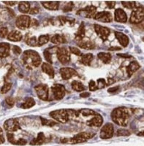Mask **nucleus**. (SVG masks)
Returning a JSON list of instances; mask_svg holds the SVG:
<instances>
[{"label":"nucleus","instance_id":"9","mask_svg":"<svg viewBox=\"0 0 144 146\" xmlns=\"http://www.w3.org/2000/svg\"><path fill=\"white\" fill-rule=\"evenodd\" d=\"M57 57L62 64H67L71 60V56L68 50L65 47L58 48L57 51Z\"/></svg>","mask_w":144,"mask_h":146},{"label":"nucleus","instance_id":"37","mask_svg":"<svg viewBox=\"0 0 144 146\" xmlns=\"http://www.w3.org/2000/svg\"><path fill=\"white\" fill-rule=\"evenodd\" d=\"M122 4L125 8L132 9L136 8V2L135 1H122Z\"/></svg>","mask_w":144,"mask_h":146},{"label":"nucleus","instance_id":"51","mask_svg":"<svg viewBox=\"0 0 144 146\" xmlns=\"http://www.w3.org/2000/svg\"><path fill=\"white\" fill-rule=\"evenodd\" d=\"M119 86H116L114 87H111L108 90V92L109 93L115 92L118 90L119 89Z\"/></svg>","mask_w":144,"mask_h":146},{"label":"nucleus","instance_id":"19","mask_svg":"<svg viewBox=\"0 0 144 146\" xmlns=\"http://www.w3.org/2000/svg\"><path fill=\"white\" fill-rule=\"evenodd\" d=\"M77 45L80 48L86 50H93L95 47V43L89 39L84 40H82V41L78 42Z\"/></svg>","mask_w":144,"mask_h":146},{"label":"nucleus","instance_id":"10","mask_svg":"<svg viewBox=\"0 0 144 146\" xmlns=\"http://www.w3.org/2000/svg\"><path fill=\"white\" fill-rule=\"evenodd\" d=\"M94 29L97 35L103 42L107 41L110 34V29L106 27H103L98 24L94 25Z\"/></svg>","mask_w":144,"mask_h":146},{"label":"nucleus","instance_id":"27","mask_svg":"<svg viewBox=\"0 0 144 146\" xmlns=\"http://www.w3.org/2000/svg\"><path fill=\"white\" fill-rule=\"evenodd\" d=\"M46 140V138L43 132H40L38 134L37 137L31 142L30 144L32 145H42L45 142Z\"/></svg>","mask_w":144,"mask_h":146},{"label":"nucleus","instance_id":"26","mask_svg":"<svg viewBox=\"0 0 144 146\" xmlns=\"http://www.w3.org/2000/svg\"><path fill=\"white\" fill-rule=\"evenodd\" d=\"M94 56L93 54L91 53H87V54H82L80 62L82 64H84L86 66H90L91 62L93 60Z\"/></svg>","mask_w":144,"mask_h":146},{"label":"nucleus","instance_id":"50","mask_svg":"<svg viewBox=\"0 0 144 146\" xmlns=\"http://www.w3.org/2000/svg\"><path fill=\"white\" fill-rule=\"evenodd\" d=\"M105 2L107 5V7L110 9H114L115 7V3H116L115 1H105Z\"/></svg>","mask_w":144,"mask_h":146},{"label":"nucleus","instance_id":"55","mask_svg":"<svg viewBox=\"0 0 144 146\" xmlns=\"http://www.w3.org/2000/svg\"><path fill=\"white\" fill-rule=\"evenodd\" d=\"M122 50V48L119 46H112L108 49L110 51L120 50Z\"/></svg>","mask_w":144,"mask_h":146},{"label":"nucleus","instance_id":"47","mask_svg":"<svg viewBox=\"0 0 144 146\" xmlns=\"http://www.w3.org/2000/svg\"><path fill=\"white\" fill-rule=\"evenodd\" d=\"M5 101H6V104L10 106H13L15 104V100L12 98L7 97V98L5 99Z\"/></svg>","mask_w":144,"mask_h":146},{"label":"nucleus","instance_id":"44","mask_svg":"<svg viewBox=\"0 0 144 146\" xmlns=\"http://www.w3.org/2000/svg\"><path fill=\"white\" fill-rule=\"evenodd\" d=\"M97 83H98L97 87H98V89L103 88L107 85L106 80L104 78H99V79H98Z\"/></svg>","mask_w":144,"mask_h":146},{"label":"nucleus","instance_id":"8","mask_svg":"<svg viewBox=\"0 0 144 146\" xmlns=\"http://www.w3.org/2000/svg\"><path fill=\"white\" fill-rule=\"evenodd\" d=\"M54 98L57 100H60L64 98L65 95L64 86L60 84H55L51 87Z\"/></svg>","mask_w":144,"mask_h":146},{"label":"nucleus","instance_id":"18","mask_svg":"<svg viewBox=\"0 0 144 146\" xmlns=\"http://www.w3.org/2000/svg\"><path fill=\"white\" fill-rule=\"evenodd\" d=\"M115 36L120 43L121 46L126 47L128 46L129 43V38L126 35L120 32L115 31Z\"/></svg>","mask_w":144,"mask_h":146},{"label":"nucleus","instance_id":"20","mask_svg":"<svg viewBox=\"0 0 144 146\" xmlns=\"http://www.w3.org/2000/svg\"><path fill=\"white\" fill-rule=\"evenodd\" d=\"M85 31L86 30L84 23L82 21L77 31L75 34V40L78 42L82 41L85 36Z\"/></svg>","mask_w":144,"mask_h":146},{"label":"nucleus","instance_id":"56","mask_svg":"<svg viewBox=\"0 0 144 146\" xmlns=\"http://www.w3.org/2000/svg\"><path fill=\"white\" fill-rule=\"evenodd\" d=\"M91 96V94L89 92H84L80 94V96L82 98H87Z\"/></svg>","mask_w":144,"mask_h":146},{"label":"nucleus","instance_id":"4","mask_svg":"<svg viewBox=\"0 0 144 146\" xmlns=\"http://www.w3.org/2000/svg\"><path fill=\"white\" fill-rule=\"evenodd\" d=\"M95 134L90 132H81L75 135V136L70 139H63L62 142L65 143L69 142L72 144L82 143L93 138L95 136Z\"/></svg>","mask_w":144,"mask_h":146},{"label":"nucleus","instance_id":"23","mask_svg":"<svg viewBox=\"0 0 144 146\" xmlns=\"http://www.w3.org/2000/svg\"><path fill=\"white\" fill-rule=\"evenodd\" d=\"M10 53V46L7 43H0V58L8 57Z\"/></svg>","mask_w":144,"mask_h":146},{"label":"nucleus","instance_id":"45","mask_svg":"<svg viewBox=\"0 0 144 146\" xmlns=\"http://www.w3.org/2000/svg\"><path fill=\"white\" fill-rule=\"evenodd\" d=\"M89 87L90 91H94L98 90L97 86L96 85L95 82L94 80H91L89 83Z\"/></svg>","mask_w":144,"mask_h":146},{"label":"nucleus","instance_id":"36","mask_svg":"<svg viewBox=\"0 0 144 146\" xmlns=\"http://www.w3.org/2000/svg\"><path fill=\"white\" fill-rule=\"evenodd\" d=\"M43 56L44 58L50 64H53V60H52V53L50 52L49 49H46L43 52Z\"/></svg>","mask_w":144,"mask_h":146},{"label":"nucleus","instance_id":"14","mask_svg":"<svg viewBox=\"0 0 144 146\" xmlns=\"http://www.w3.org/2000/svg\"><path fill=\"white\" fill-rule=\"evenodd\" d=\"M60 74L62 78L64 80H68L74 76L79 75L78 73L75 69L70 67H64L60 69Z\"/></svg>","mask_w":144,"mask_h":146},{"label":"nucleus","instance_id":"41","mask_svg":"<svg viewBox=\"0 0 144 146\" xmlns=\"http://www.w3.org/2000/svg\"><path fill=\"white\" fill-rule=\"evenodd\" d=\"M12 84L10 82H5V84L4 85L1 89V93L5 94L8 92L12 87Z\"/></svg>","mask_w":144,"mask_h":146},{"label":"nucleus","instance_id":"24","mask_svg":"<svg viewBox=\"0 0 144 146\" xmlns=\"http://www.w3.org/2000/svg\"><path fill=\"white\" fill-rule=\"evenodd\" d=\"M41 68L42 71L49 75L51 78H54V70L51 65L44 62L42 65Z\"/></svg>","mask_w":144,"mask_h":146},{"label":"nucleus","instance_id":"29","mask_svg":"<svg viewBox=\"0 0 144 146\" xmlns=\"http://www.w3.org/2000/svg\"><path fill=\"white\" fill-rule=\"evenodd\" d=\"M99 59H100L104 64H108L110 62L112 56L110 53L100 52L97 55Z\"/></svg>","mask_w":144,"mask_h":146},{"label":"nucleus","instance_id":"46","mask_svg":"<svg viewBox=\"0 0 144 146\" xmlns=\"http://www.w3.org/2000/svg\"><path fill=\"white\" fill-rule=\"evenodd\" d=\"M8 33V29L6 27H2L0 28V37L4 38L5 37Z\"/></svg>","mask_w":144,"mask_h":146},{"label":"nucleus","instance_id":"22","mask_svg":"<svg viewBox=\"0 0 144 146\" xmlns=\"http://www.w3.org/2000/svg\"><path fill=\"white\" fill-rule=\"evenodd\" d=\"M57 19L58 23L60 25L68 24L70 27H73L75 25V22H76V19L75 18L62 16L58 17Z\"/></svg>","mask_w":144,"mask_h":146},{"label":"nucleus","instance_id":"38","mask_svg":"<svg viewBox=\"0 0 144 146\" xmlns=\"http://www.w3.org/2000/svg\"><path fill=\"white\" fill-rule=\"evenodd\" d=\"M41 121L42 124L43 125L45 126H50V127H53L54 126L55 124H57V123L54 121H52L51 120H48L44 118L41 117Z\"/></svg>","mask_w":144,"mask_h":146},{"label":"nucleus","instance_id":"25","mask_svg":"<svg viewBox=\"0 0 144 146\" xmlns=\"http://www.w3.org/2000/svg\"><path fill=\"white\" fill-rule=\"evenodd\" d=\"M22 38V35L19 31H13L9 34L7 38L12 42H19Z\"/></svg>","mask_w":144,"mask_h":146},{"label":"nucleus","instance_id":"42","mask_svg":"<svg viewBox=\"0 0 144 146\" xmlns=\"http://www.w3.org/2000/svg\"><path fill=\"white\" fill-rule=\"evenodd\" d=\"M74 7V4L73 2L72 1H70L64 6L62 10L64 12L72 11Z\"/></svg>","mask_w":144,"mask_h":146},{"label":"nucleus","instance_id":"52","mask_svg":"<svg viewBox=\"0 0 144 146\" xmlns=\"http://www.w3.org/2000/svg\"><path fill=\"white\" fill-rule=\"evenodd\" d=\"M39 12V9L37 7H35L31 9L30 13L31 14H36Z\"/></svg>","mask_w":144,"mask_h":146},{"label":"nucleus","instance_id":"16","mask_svg":"<svg viewBox=\"0 0 144 146\" xmlns=\"http://www.w3.org/2000/svg\"><path fill=\"white\" fill-rule=\"evenodd\" d=\"M103 122V117L101 115L97 113L93 118L87 121V124L89 127H99L102 126Z\"/></svg>","mask_w":144,"mask_h":146},{"label":"nucleus","instance_id":"6","mask_svg":"<svg viewBox=\"0 0 144 146\" xmlns=\"http://www.w3.org/2000/svg\"><path fill=\"white\" fill-rule=\"evenodd\" d=\"M114 133V127L113 124L107 123L101 129L100 137L103 139H109L113 137Z\"/></svg>","mask_w":144,"mask_h":146},{"label":"nucleus","instance_id":"17","mask_svg":"<svg viewBox=\"0 0 144 146\" xmlns=\"http://www.w3.org/2000/svg\"><path fill=\"white\" fill-rule=\"evenodd\" d=\"M114 19L117 22L126 23L127 20L126 13L122 9H117L114 12Z\"/></svg>","mask_w":144,"mask_h":146},{"label":"nucleus","instance_id":"11","mask_svg":"<svg viewBox=\"0 0 144 146\" xmlns=\"http://www.w3.org/2000/svg\"><path fill=\"white\" fill-rule=\"evenodd\" d=\"M16 24V27L20 30H26L30 26L31 20L28 16L22 15L17 17Z\"/></svg>","mask_w":144,"mask_h":146},{"label":"nucleus","instance_id":"35","mask_svg":"<svg viewBox=\"0 0 144 146\" xmlns=\"http://www.w3.org/2000/svg\"><path fill=\"white\" fill-rule=\"evenodd\" d=\"M79 112L82 114V115L85 117L89 116H94L97 114V113L90 109H82L79 111Z\"/></svg>","mask_w":144,"mask_h":146},{"label":"nucleus","instance_id":"3","mask_svg":"<svg viewBox=\"0 0 144 146\" xmlns=\"http://www.w3.org/2000/svg\"><path fill=\"white\" fill-rule=\"evenodd\" d=\"M77 112L71 110L60 109L51 111L50 115L58 122L64 123L68 121L71 116H78Z\"/></svg>","mask_w":144,"mask_h":146},{"label":"nucleus","instance_id":"1","mask_svg":"<svg viewBox=\"0 0 144 146\" xmlns=\"http://www.w3.org/2000/svg\"><path fill=\"white\" fill-rule=\"evenodd\" d=\"M112 121L117 125L126 127L130 119L129 110L125 107L116 108L111 114Z\"/></svg>","mask_w":144,"mask_h":146},{"label":"nucleus","instance_id":"57","mask_svg":"<svg viewBox=\"0 0 144 146\" xmlns=\"http://www.w3.org/2000/svg\"><path fill=\"white\" fill-rule=\"evenodd\" d=\"M5 141L4 137L3 135H0V144L4 143Z\"/></svg>","mask_w":144,"mask_h":146},{"label":"nucleus","instance_id":"32","mask_svg":"<svg viewBox=\"0 0 144 146\" xmlns=\"http://www.w3.org/2000/svg\"><path fill=\"white\" fill-rule=\"evenodd\" d=\"M72 87L73 90L77 92H81L86 90L82 82L76 80H74L72 82Z\"/></svg>","mask_w":144,"mask_h":146},{"label":"nucleus","instance_id":"30","mask_svg":"<svg viewBox=\"0 0 144 146\" xmlns=\"http://www.w3.org/2000/svg\"><path fill=\"white\" fill-rule=\"evenodd\" d=\"M66 42V39L63 35L56 34L54 35L51 38V42L57 45L65 43Z\"/></svg>","mask_w":144,"mask_h":146},{"label":"nucleus","instance_id":"34","mask_svg":"<svg viewBox=\"0 0 144 146\" xmlns=\"http://www.w3.org/2000/svg\"><path fill=\"white\" fill-rule=\"evenodd\" d=\"M49 40V36L48 35H42L39 37L38 39L37 46H43L47 43Z\"/></svg>","mask_w":144,"mask_h":146},{"label":"nucleus","instance_id":"7","mask_svg":"<svg viewBox=\"0 0 144 146\" xmlns=\"http://www.w3.org/2000/svg\"><path fill=\"white\" fill-rule=\"evenodd\" d=\"M35 90L39 98L43 101L49 100V88L47 85L40 84L35 87Z\"/></svg>","mask_w":144,"mask_h":146},{"label":"nucleus","instance_id":"28","mask_svg":"<svg viewBox=\"0 0 144 146\" xmlns=\"http://www.w3.org/2000/svg\"><path fill=\"white\" fill-rule=\"evenodd\" d=\"M41 3L45 8L49 10H58L59 7L58 1H43Z\"/></svg>","mask_w":144,"mask_h":146},{"label":"nucleus","instance_id":"13","mask_svg":"<svg viewBox=\"0 0 144 146\" xmlns=\"http://www.w3.org/2000/svg\"><path fill=\"white\" fill-rule=\"evenodd\" d=\"M94 19L102 23H109L113 21V17L110 12L103 11L96 13L94 17Z\"/></svg>","mask_w":144,"mask_h":146},{"label":"nucleus","instance_id":"53","mask_svg":"<svg viewBox=\"0 0 144 146\" xmlns=\"http://www.w3.org/2000/svg\"><path fill=\"white\" fill-rule=\"evenodd\" d=\"M117 55L120 56V57H122V58H131L132 57V56L130 55H129L127 54H123V53L117 54Z\"/></svg>","mask_w":144,"mask_h":146},{"label":"nucleus","instance_id":"39","mask_svg":"<svg viewBox=\"0 0 144 146\" xmlns=\"http://www.w3.org/2000/svg\"><path fill=\"white\" fill-rule=\"evenodd\" d=\"M131 135L129 130L125 129H119L117 131V135L118 136H127Z\"/></svg>","mask_w":144,"mask_h":146},{"label":"nucleus","instance_id":"48","mask_svg":"<svg viewBox=\"0 0 144 146\" xmlns=\"http://www.w3.org/2000/svg\"><path fill=\"white\" fill-rule=\"evenodd\" d=\"M12 51H13V53L15 54L18 55L20 54L22 52V50L21 48L18 46H15L13 47L12 48Z\"/></svg>","mask_w":144,"mask_h":146},{"label":"nucleus","instance_id":"12","mask_svg":"<svg viewBox=\"0 0 144 146\" xmlns=\"http://www.w3.org/2000/svg\"><path fill=\"white\" fill-rule=\"evenodd\" d=\"M97 8L94 5L86 6L84 8L80 9L76 13L77 15L87 18H91L95 15Z\"/></svg>","mask_w":144,"mask_h":146},{"label":"nucleus","instance_id":"49","mask_svg":"<svg viewBox=\"0 0 144 146\" xmlns=\"http://www.w3.org/2000/svg\"><path fill=\"white\" fill-rule=\"evenodd\" d=\"M27 143V141L23 139H20L16 140V145H25Z\"/></svg>","mask_w":144,"mask_h":146},{"label":"nucleus","instance_id":"15","mask_svg":"<svg viewBox=\"0 0 144 146\" xmlns=\"http://www.w3.org/2000/svg\"><path fill=\"white\" fill-rule=\"evenodd\" d=\"M5 129L9 131H16L20 129L19 123L16 119H11L5 121L4 125Z\"/></svg>","mask_w":144,"mask_h":146},{"label":"nucleus","instance_id":"33","mask_svg":"<svg viewBox=\"0 0 144 146\" xmlns=\"http://www.w3.org/2000/svg\"><path fill=\"white\" fill-rule=\"evenodd\" d=\"M36 104L34 100L32 98H28L24 101V103L21 104V108L23 109H29L33 107Z\"/></svg>","mask_w":144,"mask_h":146},{"label":"nucleus","instance_id":"31","mask_svg":"<svg viewBox=\"0 0 144 146\" xmlns=\"http://www.w3.org/2000/svg\"><path fill=\"white\" fill-rule=\"evenodd\" d=\"M30 9V5L28 1H21L18 5V9L20 12L24 13H26Z\"/></svg>","mask_w":144,"mask_h":146},{"label":"nucleus","instance_id":"40","mask_svg":"<svg viewBox=\"0 0 144 146\" xmlns=\"http://www.w3.org/2000/svg\"><path fill=\"white\" fill-rule=\"evenodd\" d=\"M26 43L28 45L31 46H36V45H37L36 37L33 36L27 39Z\"/></svg>","mask_w":144,"mask_h":146},{"label":"nucleus","instance_id":"43","mask_svg":"<svg viewBox=\"0 0 144 146\" xmlns=\"http://www.w3.org/2000/svg\"><path fill=\"white\" fill-rule=\"evenodd\" d=\"M69 49L71 53L76 55L77 56H81L83 54L81 51L76 47H69Z\"/></svg>","mask_w":144,"mask_h":146},{"label":"nucleus","instance_id":"21","mask_svg":"<svg viewBox=\"0 0 144 146\" xmlns=\"http://www.w3.org/2000/svg\"><path fill=\"white\" fill-rule=\"evenodd\" d=\"M140 68V65L137 61H133L131 62L126 68L128 77H131L132 75Z\"/></svg>","mask_w":144,"mask_h":146},{"label":"nucleus","instance_id":"5","mask_svg":"<svg viewBox=\"0 0 144 146\" xmlns=\"http://www.w3.org/2000/svg\"><path fill=\"white\" fill-rule=\"evenodd\" d=\"M144 8L142 6L136 7L132 11L130 23L133 24H139L144 20Z\"/></svg>","mask_w":144,"mask_h":146},{"label":"nucleus","instance_id":"2","mask_svg":"<svg viewBox=\"0 0 144 146\" xmlns=\"http://www.w3.org/2000/svg\"><path fill=\"white\" fill-rule=\"evenodd\" d=\"M22 61L28 68L37 67L41 63L42 59L39 54L35 51L27 50L22 55Z\"/></svg>","mask_w":144,"mask_h":146},{"label":"nucleus","instance_id":"54","mask_svg":"<svg viewBox=\"0 0 144 146\" xmlns=\"http://www.w3.org/2000/svg\"><path fill=\"white\" fill-rule=\"evenodd\" d=\"M3 3H5V4L7 5H10V6H13L15 5L16 3H17L16 1H3Z\"/></svg>","mask_w":144,"mask_h":146}]
</instances>
